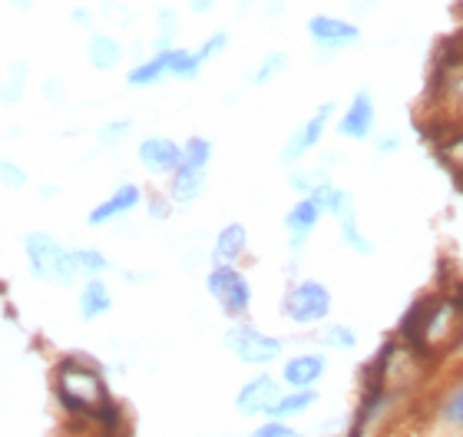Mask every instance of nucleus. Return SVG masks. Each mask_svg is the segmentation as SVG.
<instances>
[{"mask_svg":"<svg viewBox=\"0 0 463 437\" xmlns=\"http://www.w3.org/2000/svg\"><path fill=\"white\" fill-rule=\"evenodd\" d=\"M149 209H153V219H165V215H169V205H165L163 199H153Z\"/></svg>","mask_w":463,"mask_h":437,"instance_id":"nucleus-31","label":"nucleus"},{"mask_svg":"<svg viewBox=\"0 0 463 437\" xmlns=\"http://www.w3.org/2000/svg\"><path fill=\"white\" fill-rule=\"evenodd\" d=\"M335 103L331 100H325L315 113H311L305 123H301L295 133L288 137V143H285V149H281V163L285 166H295V163H301L305 156L315 149V146L321 143V137H325V129H328V123H331V117H335Z\"/></svg>","mask_w":463,"mask_h":437,"instance_id":"nucleus-7","label":"nucleus"},{"mask_svg":"<svg viewBox=\"0 0 463 437\" xmlns=\"http://www.w3.org/2000/svg\"><path fill=\"white\" fill-rule=\"evenodd\" d=\"M321 215H325V209H321L311 195H305V199H298V203L291 205L288 215H285V229L291 233V252H298L301 245H305V239H308V235L315 233V225L321 223Z\"/></svg>","mask_w":463,"mask_h":437,"instance_id":"nucleus-11","label":"nucleus"},{"mask_svg":"<svg viewBox=\"0 0 463 437\" xmlns=\"http://www.w3.org/2000/svg\"><path fill=\"white\" fill-rule=\"evenodd\" d=\"M351 437H361V431H354V434H351Z\"/></svg>","mask_w":463,"mask_h":437,"instance_id":"nucleus-34","label":"nucleus"},{"mask_svg":"<svg viewBox=\"0 0 463 437\" xmlns=\"http://www.w3.org/2000/svg\"><path fill=\"white\" fill-rule=\"evenodd\" d=\"M126 133H129V119H116V123H107V127L99 129V139L107 146H113V143H119Z\"/></svg>","mask_w":463,"mask_h":437,"instance_id":"nucleus-26","label":"nucleus"},{"mask_svg":"<svg viewBox=\"0 0 463 437\" xmlns=\"http://www.w3.org/2000/svg\"><path fill=\"white\" fill-rule=\"evenodd\" d=\"M57 398L77 418H97V411L109 404V391L93 365L80 358H67L57 365Z\"/></svg>","mask_w":463,"mask_h":437,"instance_id":"nucleus-1","label":"nucleus"},{"mask_svg":"<svg viewBox=\"0 0 463 437\" xmlns=\"http://www.w3.org/2000/svg\"><path fill=\"white\" fill-rule=\"evenodd\" d=\"M397 149H401V139H397L394 133H387V139L377 143V153H397Z\"/></svg>","mask_w":463,"mask_h":437,"instance_id":"nucleus-30","label":"nucleus"},{"mask_svg":"<svg viewBox=\"0 0 463 437\" xmlns=\"http://www.w3.org/2000/svg\"><path fill=\"white\" fill-rule=\"evenodd\" d=\"M318 338L328 345V348H338V351H351L357 345V335L351 325H341V321H328L325 328L318 331Z\"/></svg>","mask_w":463,"mask_h":437,"instance_id":"nucleus-21","label":"nucleus"},{"mask_svg":"<svg viewBox=\"0 0 463 437\" xmlns=\"http://www.w3.org/2000/svg\"><path fill=\"white\" fill-rule=\"evenodd\" d=\"M305 33H308V40L315 43V50L325 53V57L345 53V50L357 47V43L364 40L361 24H357V20L338 17V14H315V17H308Z\"/></svg>","mask_w":463,"mask_h":437,"instance_id":"nucleus-3","label":"nucleus"},{"mask_svg":"<svg viewBox=\"0 0 463 437\" xmlns=\"http://www.w3.org/2000/svg\"><path fill=\"white\" fill-rule=\"evenodd\" d=\"M341 235H345V242L351 245L354 252H361V255H371V252H374V245L367 242V235L361 233V229H357V215H354V209L341 215Z\"/></svg>","mask_w":463,"mask_h":437,"instance_id":"nucleus-22","label":"nucleus"},{"mask_svg":"<svg viewBox=\"0 0 463 437\" xmlns=\"http://www.w3.org/2000/svg\"><path fill=\"white\" fill-rule=\"evenodd\" d=\"M193 10L195 14H209V10H213V0H193Z\"/></svg>","mask_w":463,"mask_h":437,"instance_id":"nucleus-32","label":"nucleus"},{"mask_svg":"<svg viewBox=\"0 0 463 437\" xmlns=\"http://www.w3.org/2000/svg\"><path fill=\"white\" fill-rule=\"evenodd\" d=\"M203 183H205V169L183 163L173 173V185H169V195H173L175 203H193V199H199V193H203Z\"/></svg>","mask_w":463,"mask_h":437,"instance_id":"nucleus-16","label":"nucleus"},{"mask_svg":"<svg viewBox=\"0 0 463 437\" xmlns=\"http://www.w3.org/2000/svg\"><path fill=\"white\" fill-rule=\"evenodd\" d=\"M447 418L454 421L457 428H463V391H457L454 398H450V404H447Z\"/></svg>","mask_w":463,"mask_h":437,"instance_id":"nucleus-28","label":"nucleus"},{"mask_svg":"<svg viewBox=\"0 0 463 437\" xmlns=\"http://www.w3.org/2000/svg\"><path fill=\"white\" fill-rule=\"evenodd\" d=\"M288 67V57H285V53H281V50H271V53H265V57H261V63L255 70H251V83H269L271 77H279L281 70Z\"/></svg>","mask_w":463,"mask_h":437,"instance_id":"nucleus-23","label":"nucleus"},{"mask_svg":"<svg viewBox=\"0 0 463 437\" xmlns=\"http://www.w3.org/2000/svg\"><path fill=\"white\" fill-rule=\"evenodd\" d=\"M0 183L10 185V189H20V185L27 183V176H24V169H17V166L0 163Z\"/></svg>","mask_w":463,"mask_h":437,"instance_id":"nucleus-27","label":"nucleus"},{"mask_svg":"<svg viewBox=\"0 0 463 437\" xmlns=\"http://www.w3.org/2000/svg\"><path fill=\"white\" fill-rule=\"evenodd\" d=\"M139 199H143V195H139V185H133V183L119 185V189H116V193L109 195V199H103V203H99L97 209L90 213L87 223L90 225H107L109 219H116V215L133 213L136 205H139Z\"/></svg>","mask_w":463,"mask_h":437,"instance_id":"nucleus-14","label":"nucleus"},{"mask_svg":"<svg viewBox=\"0 0 463 437\" xmlns=\"http://www.w3.org/2000/svg\"><path fill=\"white\" fill-rule=\"evenodd\" d=\"M315 401H318V391H315V388H298L295 394H288V398H279V401H275L269 414H275V418L301 414V411H308L311 404H315Z\"/></svg>","mask_w":463,"mask_h":437,"instance_id":"nucleus-20","label":"nucleus"},{"mask_svg":"<svg viewBox=\"0 0 463 437\" xmlns=\"http://www.w3.org/2000/svg\"><path fill=\"white\" fill-rule=\"evenodd\" d=\"M225 47H229V33H225V30H215L213 37H205V43L195 50V53H199V60H203V63H209V60L219 57Z\"/></svg>","mask_w":463,"mask_h":437,"instance_id":"nucleus-25","label":"nucleus"},{"mask_svg":"<svg viewBox=\"0 0 463 437\" xmlns=\"http://www.w3.org/2000/svg\"><path fill=\"white\" fill-rule=\"evenodd\" d=\"M183 57H185L183 47L156 50L153 57H146L143 63H136V67L126 73V83H129V87H156L163 77H179Z\"/></svg>","mask_w":463,"mask_h":437,"instance_id":"nucleus-9","label":"nucleus"},{"mask_svg":"<svg viewBox=\"0 0 463 437\" xmlns=\"http://www.w3.org/2000/svg\"><path fill=\"white\" fill-rule=\"evenodd\" d=\"M205 289L219 301V309L229 315V318H241L251 305V285L249 279L239 272V269H232V265H215L209 279H205Z\"/></svg>","mask_w":463,"mask_h":437,"instance_id":"nucleus-5","label":"nucleus"},{"mask_svg":"<svg viewBox=\"0 0 463 437\" xmlns=\"http://www.w3.org/2000/svg\"><path fill=\"white\" fill-rule=\"evenodd\" d=\"M113 309V295H109V289L99 279H93V282H87V289H83V295H80V315L87 321L99 318V315H107V311Z\"/></svg>","mask_w":463,"mask_h":437,"instance_id":"nucleus-18","label":"nucleus"},{"mask_svg":"<svg viewBox=\"0 0 463 437\" xmlns=\"http://www.w3.org/2000/svg\"><path fill=\"white\" fill-rule=\"evenodd\" d=\"M103 437H129V431H126V424H119V428L103 431Z\"/></svg>","mask_w":463,"mask_h":437,"instance_id":"nucleus-33","label":"nucleus"},{"mask_svg":"<svg viewBox=\"0 0 463 437\" xmlns=\"http://www.w3.org/2000/svg\"><path fill=\"white\" fill-rule=\"evenodd\" d=\"M251 437H295V431L285 428V424H275V421H271V424H265V428H259Z\"/></svg>","mask_w":463,"mask_h":437,"instance_id":"nucleus-29","label":"nucleus"},{"mask_svg":"<svg viewBox=\"0 0 463 437\" xmlns=\"http://www.w3.org/2000/svg\"><path fill=\"white\" fill-rule=\"evenodd\" d=\"M73 259H77L80 272L99 275V272H107V269H109L107 255L99 252V249H77V252H73Z\"/></svg>","mask_w":463,"mask_h":437,"instance_id":"nucleus-24","label":"nucleus"},{"mask_svg":"<svg viewBox=\"0 0 463 437\" xmlns=\"http://www.w3.org/2000/svg\"><path fill=\"white\" fill-rule=\"evenodd\" d=\"M139 163L156 176H173L183 166V146L173 143L169 137H146L139 143Z\"/></svg>","mask_w":463,"mask_h":437,"instance_id":"nucleus-10","label":"nucleus"},{"mask_svg":"<svg viewBox=\"0 0 463 437\" xmlns=\"http://www.w3.org/2000/svg\"><path fill=\"white\" fill-rule=\"evenodd\" d=\"M87 57L97 70H113V67H119V60H123V43L116 37H109V33H93L87 47Z\"/></svg>","mask_w":463,"mask_h":437,"instance_id":"nucleus-17","label":"nucleus"},{"mask_svg":"<svg viewBox=\"0 0 463 437\" xmlns=\"http://www.w3.org/2000/svg\"><path fill=\"white\" fill-rule=\"evenodd\" d=\"M325 368H328V361L321 355H295L281 371V381L291 388H315L325 378Z\"/></svg>","mask_w":463,"mask_h":437,"instance_id":"nucleus-13","label":"nucleus"},{"mask_svg":"<svg viewBox=\"0 0 463 437\" xmlns=\"http://www.w3.org/2000/svg\"><path fill=\"white\" fill-rule=\"evenodd\" d=\"M308 195L321 205V209H325V213L338 215V219H341L345 213H351V195H347V189H341V185L318 183Z\"/></svg>","mask_w":463,"mask_h":437,"instance_id":"nucleus-19","label":"nucleus"},{"mask_svg":"<svg viewBox=\"0 0 463 437\" xmlns=\"http://www.w3.org/2000/svg\"><path fill=\"white\" fill-rule=\"evenodd\" d=\"M225 345L245 365H271L281 355V341L251 328V325H232L229 335H225Z\"/></svg>","mask_w":463,"mask_h":437,"instance_id":"nucleus-6","label":"nucleus"},{"mask_svg":"<svg viewBox=\"0 0 463 437\" xmlns=\"http://www.w3.org/2000/svg\"><path fill=\"white\" fill-rule=\"evenodd\" d=\"M285 315H288L291 325H318L331 315V291L328 285L315 282V279H305V282L291 285L288 295H285Z\"/></svg>","mask_w":463,"mask_h":437,"instance_id":"nucleus-4","label":"nucleus"},{"mask_svg":"<svg viewBox=\"0 0 463 437\" xmlns=\"http://www.w3.org/2000/svg\"><path fill=\"white\" fill-rule=\"evenodd\" d=\"M374 123H377V103H374V93L371 90H354V97L347 100V107L341 109V119H338V137L345 139H367L374 133Z\"/></svg>","mask_w":463,"mask_h":437,"instance_id":"nucleus-8","label":"nucleus"},{"mask_svg":"<svg viewBox=\"0 0 463 437\" xmlns=\"http://www.w3.org/2000/svg\"><path fill=\"white\" fill-rule=\"evenodd\" d=\"M27 259H30V272L37 275V279H53L60 285H73V279L80 272L73 252H67L47 233L27 235Z\"/></svg>","mask_w":463,"mask_h":437,"instance_id":"nucleus-2","label":"nucleus"},{"mask_svg":"<svg viewBox=\"0 0 463 437\" xmlns=\"http://www.w3.org/2000/svg\"><path fill=\"white\" fill-rule=\"evenodd\" d=\"M245 242H249L245 225H239V223L225 225L222 233H219V239H215V245H213L215 265H232V262H235V259L245 252Z\"/></svg>","mask_w":463,"mask_h":437,"instance_id":"nucleus-15","label":"nucleus"},{"mask_svg":"<svg viewBox=\"0 0 463 437\" xmlns=\"http://www.w3.org/2000/svg\"><path fill=\"white\" fill-rule=\"evenodd\" d=\"M279 398H281L279 381L271 378V375H259V378H251L249 385L239 391V404H235V408H239L241 414H265V411H271V404Z\"/></svg>","mask_w":463,"mask_h":437,"instance_id":"nucleus-12","label":"nucleus"}]
</instances>
